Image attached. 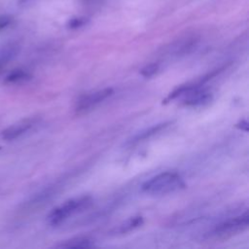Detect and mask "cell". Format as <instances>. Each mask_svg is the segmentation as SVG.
Segmentation results:
<instances>
[{
    "label": "cell",
    "mask_w": 249,
    "mask_h": 249,
    "mask_svg": "<svg viewBox=\"0 0 249 249\" xmlns=\"http://www.w3.org/2000/svg\"><path fill=\"white\" fill-rule=\"evenodd\" d=\"M94 244L92 240H90L88 237H72L67 240H64L63 242H60L55 245L56 248L60 249H70V248H91L93 247Z\"/></svg>",
    "instance_id": "52a82bcc"
},
{
    "label": "cell",
    "mask_w": 249,
    "mask_h": 249,
    "mask_svg": "<svg viewBox=\"0 0 249 249\" xmlns=\"http://www.w3.org/2000/svg\"><path fill=\"white\" fill-rule=\"evenodd\" d=\"M142 224H143V218L141 216L132 217V218H129L128 220H126L125 222L122 223L121 225L115 227L111 231V233H113V234L127 233V232L139 228Z\"/></svg>",
    "instance_id": "9c48e42d"
},
{
    "label": "cell",
    "mask_w": 249,
    "mask_h": 249,
    "mask_svg": "<svg viewBox=\"0 0 249 249\" xmlns=\"http://www.w3.org/2000/svg\"><path fill=\"white\" fill-rule=\"evenodd\" d=\"M87 22V19L85 18H73L68 21V27L69 28H79L83 26Z\"/></svg>",
    "instance_id": "7c38bea8"
},
{
    "label": "cell",
    "mask_w": 249,
    "mask_h": 249,
    "mask_svg": "<svg viewBox=\"0 0 249 249\" xmlns=\"http://www.w3.org/2000/svg\"><path fill=\"white\" fill-rule=\"evenodd\" d=\"M34 124V120H24L18 124H15L2 132V137L5 140H14L26 131H28Z\"/></svg>",
    "instance_id": "5b68a950"
},
{
    "label": "cell",
    "mask_w": 249,
    "mask_h": 249,
    "mask_svg": "<svg viewBox=\"0 0 249 249\" xmlns=\"http://www.w3.org/2000/svg\"><path fill=\"white\" fill-rule=\"evenodd\" d=\"M159 68L160 66L158 63H150L140 70V74L145 78H150L159 71Z\"/></svg>",
    "instance_id": "8fae6325"
},
{
    "label": "cell",
    "mask_w": 249,
    "mask_h": 249,
    "mask_svg": "<svg viewBox=\"0 0 249 249\" xmlns=\"http://www.w3.org/2000/svg\"><path fill=\"white\" fill-rule=\"evenodd\" d=\"M196 40L195 38H185L172 44L168 51L169 53H172L173 55H181L191 52V50L196 46Z\"/></svg>",
    "instance_id": "ba28073f"
},
{
    "label": "cell",
    "mask_w": 249,
    "mask_h": 249,
    "mask_svg": "<svg viewBox=\"0 0 249 249\" xmlns=\"http://www.w3.org/2000/svg\"><path fill=\"white\" fill-rule=\"evenodd\" d=\"M92 203V198L89 196H82L71 198L61 205L55 207L48 216L49 223L53 226L59 225L68 217L89 208Z\"/></svg>",
    "instance_id": "7a4b0ae2"
},
{
    "label": "cell",
    "mask_w": 249,
    "mask_h": 249,
    "mask_svg": "<svg viewBox=\"0 0 249 249\" xmlns=\"http://www.w3.org/2000/svg\"><path fill=\"white\" fill-rule=\"evenodd\" d=\"M114 90L112 88H106L103 89L95 90L88 94H84L81 96L76 102V110L77 111H86L89 110L95 105L99 104L109 96L113 94Z\"/></svg>",
    "instance_id": "277c9868"
},
{
    "label": "cell",
    "mask_w": 249,
    "mask_h": 249,
    "mask_svg": "<svg viewBox=\"0 0 249 249\" xmlns=\"http://www.w3.org/2000/svg\"><path fill=\"white\" fill-rule=\"evenodd\" d=\"M169 124H171V122H164V123H160V124H154L146 129H143V130L139 131L138 133H136L134 136H132L128 140V144L133 145V144L139 143L141 141H144L146 139H149L150 137L156 135L157 133H159L161 130H163L164 128H166Z\"/></svg>",
    "instance_id": "8992f818"
},
{
    "label": "cell",
    "mask_w": 249,
    "mask_h": 249,
    "mask_svg": "<svg viewBox=\"0 0 249 249\" xmlns=\"http://www.w3.org/2000/svg\"><path fill=\"white\" fill-rule=\"evenodd\" d=\"M30 79L29 73H27L24 70L21 69H17L13 72H11L7 77H6V82L8 83H18V82H22Z\"/></svg>",
    "instance_id": "30bf717a"
},
{
    "label": "cell",
    "mask_w": 249,
    "mask_h": 249,
    "mask_svg": "<svg viewBox=\"0 0 249 249\" xmlns=\"http://www.w3.org/2000/svg\"><path fill=\"white\" fill-rule=\"evenodd\" d=\"M186 188L183 178L176 172L160 173L142 185V191L150 195H167Z\"/></svg>",
    "instance_id": "6da1fadb"
},
{
    "label": "cell",
    "mask_w": 249,
    "mask_h": 249,
    "mask_svg": "<svg viewBox=\"0 0 249 249\" xmlns=\"http://www.w3.org/2000/svg\"><path fill=\"white\" fill-rule=\"evenodd\" d=\"M248 225L249 215L248 212L246 211L244 214H241L239 216L231 218L220 223L209 233H207V235L218 239L228 238L234 234L242 232L248 228Z\"/></svg>",
    "instance_id": "3957f363"
},
{
    "label": "cell",
    "mask_w": 249,
    "mask_h": 249,
    "mask_svg": "<svg viewBox=\"0 0 249 249\" xmlns=\"http://www.w3.org/2000/svg\"><path fill=\"white\" fill-rule=\"evenodd\" d=\"M12 21V18L9 16H1L0 17V30L7 27Z\"/></svg>",
    "instance_id": "4fadbf2b"
}]
</instances>
